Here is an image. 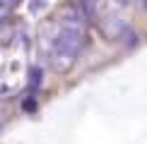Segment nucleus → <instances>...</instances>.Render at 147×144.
<instances>
[{
	"mask_svg": "<svg viewBox=\"0 0 147 144\" xmlns=\"http://www.w3.org/2000/svg\"><path fill=\"white\" fill-rule=\"evenodd\" d=\"M104 3H106V0H80L77 5H80V7H82V12H84V17H87L89 22H99Z\"/></svg>",
	"mask_w": 147,
	"mask_h": 144,
	"instance_id": "3",
	"label": "nucleus"
},
{
	"mask_svg": "<svg viewBox=\"0 0 147 144\" xmlns=\"http://www.w3.org/2000/svg\"><path fill=\"white\" fill-rule=\"evenodd\" d=\"M140 5H142V7L147 10V0H140Z\"/></svg>",
	"mask_w": 147,
	"mask_h": 144,
	"instance_id": "5",
	"label": "nucleus"
},
{
	"mask_svg": "<svg viewBox=\"0 0 147 144\" xmlns=\"http://www.w3.org/2000/svg\"><path fill=\"white\" fill-rule=\"evenodd\" d=\"M17 5V0H0V17L10 15V10Z\"/></svg>",
	"mask_w": 147,
	"mask_h": 144,
	"instance_id": "4",
	"label": "nucleus"
},
{
	"mask_svg": "<svg viewBox=\"0 0 147 144\" xmlns=\"http://www.w3.org/2000/svg\"><path fill=\"white\" fill-rule=\"evenodd\" d=\"M87 24L89 19L80 5L65 7L58 17V27L51 41V65L56 72H68L87 43Z\"/></svg>",
	"mask_w": 147,
	"mask_h": 144,
	"instance_id": "1",
	"label": "nucleus"
},
{
	"mask_svg": "<svg viewBox=\"0 0 147 144\" xmlns=\"http://www.w3.org/2000/svg\"><path fill=\"white\" fill-rule=\"evenodd\" d=\"M99 27H101V31H104L106 39H123V34L130 29V27H128V22L121 15H116V12H109L106 17H101Z\"/></svg>",
	"mask_w": 147,
	"mask_h": 144,
	"instance_id": "2",
	"label": "nucleus"
}]
</instances>
